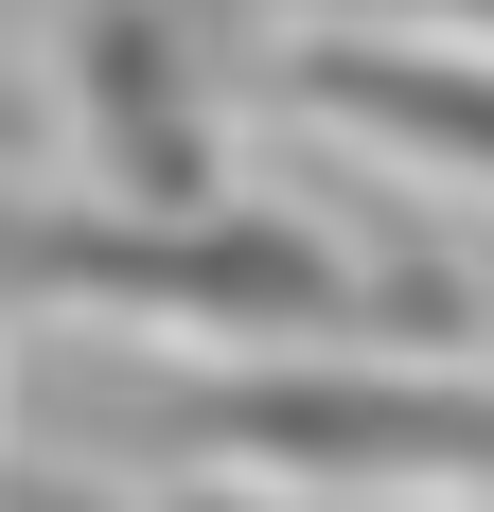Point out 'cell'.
<instances>
[{"label": "cell", "mask_w": 494, "mask_h": 512, "mask_svg": "<svg viewBox=\"0 0 494 512\" xmlns=\"http://www.w3.org/2000/svg\"><path fill=\"white\" fill-rule=\"evenodd\" d=\"M318 106L389 124V142H442V159H494V71H371V53H336Z\"/></svg>", "instance_id": "obj_3"}, {"label": "cell", "mask_w": 494, "mask_h": 512, "mask_svg": "<svg viewBox=\"0 0 494 512\" xmlns=\"http://www.w3.org/2000/svg\"><path fill=\"white\" fill-rule=\"evenodd\" d=\"M36 283H106V301H177V318H318L336 301V265L300 248V230H53Z\"/></svg>", "instance_id": "obj_2"}, {"label": "cell", "mask_w": 494, "mask_h": 512, "mask_svg": "<svg viewBox=\"0 0 494 512\" xmlns=\"http://www.w3.org/2000/svg\"><path fill=\"white\" fill-rule=\"evenodd\" d=\"M177 442L265 477H494V389H195Z\"/></svg>", "instance_id": "obj_1"}]
</instances>
